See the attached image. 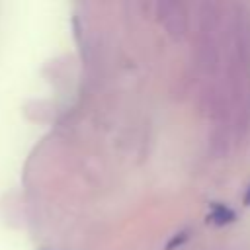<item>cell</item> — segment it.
I'll return each mask as SVG.
<instances>
[{"mask_svg": "<svg viewBox=\"0 0 250 250\" xmlns=\"http://www.w3.org/2000/svg\"><path fill=\"white\" fill-rule=\"evenodd\" d=\"M234 217H236V215H234L227 205H223V203H213V205H211V211H209V215H207L209 223H213V225H227V223H232Z\"/></svg>", "mask_w": 250, "mask_h": 250, "instance_id": "cell-1", "label": "cell"}, {"mask_svg": "<svg viewBox=\"0 0 250 250\" xmlns=\"http://www.w3.org/2000/svg\"><path fill=\"white\" fill-rule=\"evenodd\" d=\"M244 201L250 205V186H248V191H246V195H244Z\"/></svg>", "mask_w": 250, "mask_h": 250, "instance_id": "cell-3", "label": "cell"}, {"mask_svg": "<svg viewBox=\"0 0 250 250\" xmlns=\"http://www.w3.org/2000/svg\"><path fill=\"white\" fill-rule=\"evenodd\" d=\"M186 238H188V232H180V234H178V236H176L174 240H170V242H168L166 250H174V248H176L178 244H182V242H184Z\"/></svg>", "mask_w": 250, "mask_h": 250, "instance_id": "cell-2", "label": "cell"}]
</instances>
